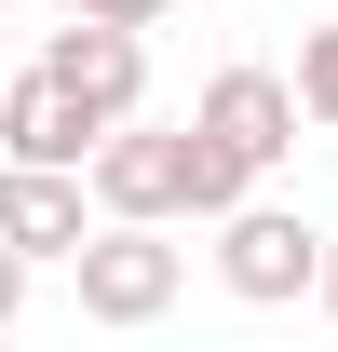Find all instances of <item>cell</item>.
Masks as SVG:
<instances>
[{
  "instance_id": "1",
  "label": "cell",
  "mask_w": 338,
  "mask_h": 352,
  "mask_svg": "<svg viewBox=\"0 0 338 352\" xmlns=\"http://www.w3.org/2000/svg\"><path fill=\"white\" fill-rule=\"evenodd\" d=\"M176 244H163V217H109L82 244V258H68V285H82V325H163L176 311Z\"/></svg>"
},
{
  "instance_id": "2",
  "label": "cell",
  "mask_w": 338,
  "mask_h": 352,
  "mask_svg": "<svg viewBox=\"0 0 338 352\" xmlns=\"http://www.w3.org/2000/svg\"><path fill=\"white\" fill-rule=\"evenodd\" d=\"M216 285H230V298H257V311L311 298V285H325V230L284 217V204H230V217H216Z\"/></svg>"
},
{
  "instance_id": "3",
  "label": "cell",
  "mask_w": 338,
  "mask_h": 352,
  "mask_svg": "<svg viewBox=\"0 0 338 352\" xmlns=\"http://www.w3.org/2000/svg\"><path fill=\"white\" fill-rule=\"evenodd\" d=\"M95 204L176 230V217H190V122H149V109L109 122V135H95Z\"/></svg>"
},
{
  "instance_id": "4",
  "label": "cell",
  "mask_w": 338,
  "mask_h": 352,
  "mask_svg": "<svg viewBox=\"0 0 338 352\" xmlns=\"http://www.w3.org/2000/svg\"><path fill=\"white\" fill-rule=\"evenodd\" d=\"M109 204H95V163H0V244H27V258H82Z\"/></svg>"
},
{
  "instance_id": "5",
  "label": "cell",
  "mask_w": 338,
  "mask_h": 352,
  "mask_svg": "<svg viewBox=\"0 0 338 352\" xmlns=\"http://www.w3.org/2000/svg\"><path fill=\"white\" fill-rule=\"evenodd\" d=\"M41 68L82 95L95 122H135V109H149V28H122V14H68L41 41Z\"/></svg>"
},
{
  "instance_id": "6",
  "label": "cell",
  "mask_w": 338,
  "mask_h": 352,
  "mask_svg": "<svg viewBox=\"0 0 338 352\" xmlns=\"http://www.w3.org/2000/svg\"><path fill=\"white\" fill-rule=\"evenodd\" d=\"M190 122H203V135H230V149L271 176V163L297 149V122H311V95H297V68H257V54H244V68H216V82L190 95Z\"/></svg>"
},
{
  "instance_id": "7",
  "label": "cell",
  "mask_w": 338,
  "mask_h": 352,
  "mask_svg": "<svg viewBox=\"0 0 338 352\" xmlns=\"http://www.w3.org/2000/svg\"><path fill=\"white\" fill-rule=\"evenodd\" d=\"M95 109L68 82H54V68H14V95H0V163H95Z\"/></svg>"
},
{
  "instance_id": "8",
  "label": "cell",
  "mask_w": 338,
  "mask_h": 352,
  "mask_svg": "<svg viewBox=\"0 0 338 352\" xmlns=\"http://www.w3.org/2000/svg\"><path fill=\"white\" fill-rule=\"evenodd\" d=\"M230 204H257V163L230 149V135L190 122V217H230Z\"/></svg>"
},
{
  "instance_id": "9",
  "label": "cell",
  "mask_w": 338,
  "mask_h": 352,
  "mask_svg": "<svg viewBox=\"0 0 338 352\" xmlns=\"http://www.w3.org/2000/svg\"><path fill=\"white\" fill-rule=\"evenodd\" d=\"M297 95H311V135H338V14L297 28Z\"/></svg>"
},
{
  "instance_id": "10",
  "label": "cell",
  "mask_w": 338,
  "mask_h": 352,
  "mask_svg": "<svg viewBox=\"0 0 338 352\" xmlns=\"http://www.w3.org/2000/svg\"><path fill=\"white\" fill-rule=\"evenodd\" d=\"M54 14H122V28H163L176 0H54Z\"/></svg>"
},
{
  "instance_id": "11",
  "label": "cell",
  "mask_w": 338,
  "mask_h": 352,
  "mask_svg": "<svg viewBox=\"0 0 338 352\" xmlns=\"http://www.w3.org/2000/svg\"><path fill=\"white\" fill-rule=\"evenodd\" d=\"M27 271H41V258H27V244H0V325L27 311Z\"/></svg>"
},
{
  "instance_id": "12",
  "label": "cell",
  "mask_w": 338,
  "mask_h": 352,
  "mask_svg": "<svg viewBox=\"0 0 338 352\" xmlns=\"http://www.w3.org/2000/svg\"><path fill=\"white\" fill-rule=\"evenodd\" d=\"M311 298H325V311H338V230H325V285H311Z\"/></svg>"
},
{
  "instance_id": "13",
  "label": "cell",
  "mask_w": 338,
  "mask_h": 352,
  "mask_svg": "<svg viewBox=\"0 0 338 352\" xmlns=\"http://www.w3.org/2000/svg\"><path fill=\"white\" fill-rule=\"evenodd\" d=\"M0 14H27V0H0Z\"/></svg>"
},
{
  "instance_id": "14",
  "label": "cell",
  "mask_w": 338,
  "mask_h": 352,
  "mask_svg": "<svg viewBox=\"0 0 338 352\" xmlns=\"http://www.w3.org/2000/svg\"><path fill=\"white\" fill-rule=\"evenodd\" d=\"M0 95H14V68H0Z\"/></svg>"
}]
</instances>
